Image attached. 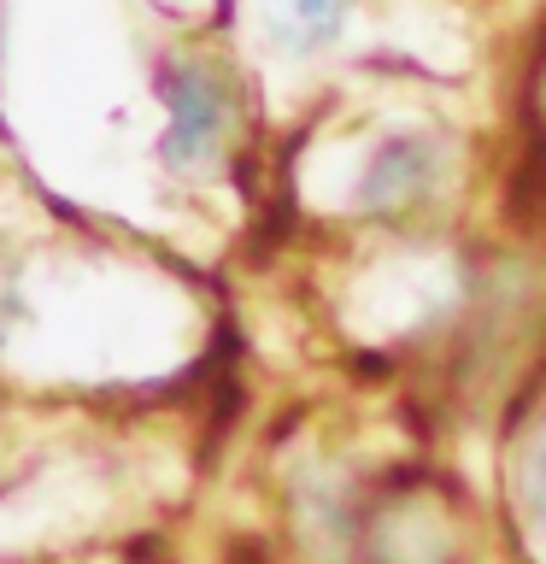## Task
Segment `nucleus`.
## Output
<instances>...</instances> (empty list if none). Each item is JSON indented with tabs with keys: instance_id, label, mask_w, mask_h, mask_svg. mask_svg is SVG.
Masks as SVG:
<instances>
[{
	"instance_id": "f257e3e1",
	"label": "nucleus",
	"mask_w": 546,
	"mask_h": 564,
	"mask_svg": "<svg viewBox=\"0 0 546 564\" xmlns=\"http://www.w3.org/2000/svg\"><path fill=\"white\" fill-rule=\"evenodd\" d=\"M347 535L352 564H465L470 500L440 470H400L359 500Z\"/></svg>"
},
{
	"instance_id": "f03ea898",
	"label": "nucleus",
	"mask_w": 546,
	"mask_h": 564,
	"mask_svg": "<svg viewBox=\"0 0 546 564\" xmlns=\"http://www.w3.org/2000/svg\"><path fill=\"white\" fill-rule=\"evenodd\" d=\"M229 118H236V95L223 77L200 59H176L165 70V159L171 165H200V159L223 141Z\"/></svg>"
},
{
	"instance_id": "7ed1b4c3",
	"label": "nucleus",
	"mask_w": 546,
	"mask_h": 564,
	"mask_svg": "<svg viewBox=\"0 0 546 564\" xmlns=\"http://www.w3.org/2000/svg\"><path fill=\"white\" fill-rule=\"evenodd\" d=\"M435 176H440V153L435 141L423 135H394L382 141L376 153H370V171L359 183V200L370 212H382V218H400V212L423 206L435 194Z\"/></svg>"
},
{
	"instance_id": "20e7f679",
	"label": "nucleus",
	"mask_w": 546,
	"mask_h": 564,
	"mask_svg": "<svg viewBox=\"0 0 546 564\" xmlns=\"http://www.w3.org/2000/svg\"><path fill=\"white\" fill-rule=\"evenodd\" d=\"M271 18L294 53H324L347 30V0H276Z\"/></svg>"
},
{
	"instance_id": "39448f33",
	"label": "nucleus",
	"mask_w": 546,
	"mask_h": 564,
	"mask_svg": "<svg viewBox=\"0 0 546 564\" xmlns=\"http://www.w3.org/2000/svg\"><path fill=\"white\" fill-rule=\"evenodd\" d=\"M528 511H535V518H546V435H540L535 458H528Z\"/></svg>"
},
{
	"instance_id": "423d86ee",
	"label": "nucleus",
	"mask_w": 546,
	"mask_h": 564,
	"mask_svg": "<svg viewBox=\"0 0 546 564\" xmlns=\"http://www.w3.org/2000/svg\"><path fill=\"white\" fill-rule=\"evenodd\" d=\"M528 118H535V135L546 141V53L535 59V77H528Z\"/></svg>"
}]
</instances>
